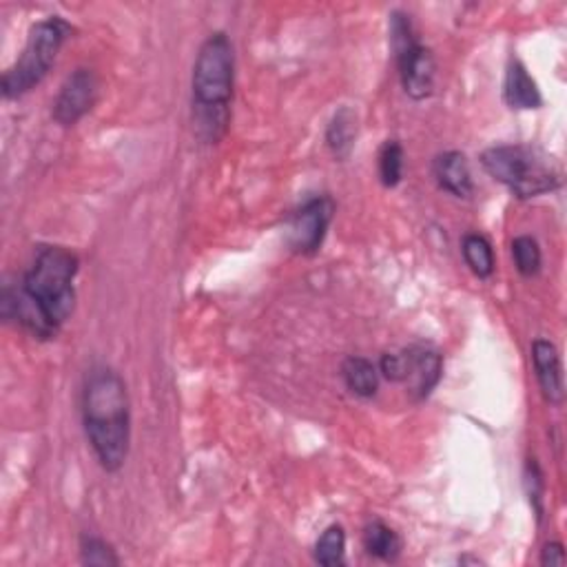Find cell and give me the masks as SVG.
<instances>
[{
    "mask_svg": "<svg viewBox=\"0 0 567 567\" xmlns=\"http://www.w3.org/2000/svg\"><path fill=\"white\" fill-rule=\"evenodd\" d=\"M355 140H357V116L352 109L342 107L333 116L326 129V144L337 160H346L350 156V151L355 149Z\"/></svg>",
    "mask_w": 567,
    "mask_h": 567,
    "instance_id": "5bb4252c",
    "label": "cell"
},
{
    "mask_svg": "<svg viewBox=\"0 0 567 567\" xmlns=\"http://www.w3.org/2000/svg\"><path fill=\"white\" fill-rule=\"evenodd\" d=\"M532 364L543 397L552 405H560L565 401V382H563V364H560L558 348L550 339H534Z\"/></svg>",
    "mask_w": 567,
    "mask_h": 567,
    "instance_id": "30bf717a",
    "label": "cell"
},
{
    "mask_svg": "<svg viewBox=\"0 0 567 567\" xmlns=\"http://www.w3.org/2000/svg\"><path fill=\"white\" fill-rule=\"evenodd\" d=\"M503 98L507 102V107L517 112H532V109H541L543 105V95L539 91L537 80L530 76L528 67L517 59H512L507 65Z\"/></svg>",
    "mask_w": 567,
    "mask_h": 567,
    "instance_id": "7c38bea8",
    "label": "cell"
},
{
    "mask_svg": "<svg viewBox=\"0 0 567 567\" xmlns=\"http://www.w3.org/2000/svg\"><path fill=\"white\" fill-rule=\"evenodd\" d=\"M405 359V375L403 384L408 386L410 397L415 401H424L439 386L443 377V357L433 346H410L403 350Z\"/></svg>",
    "mask_w": 567,
    "mask_h": 567,
    "instance_id": "9c48e42d",
    "label": "cell"
},
{
    "mask_svg": "<svg viewBox=\"0 0 567 567\" xmlns=\"http://www.w3.org/2000/svg\"><path fill=\"white\" fill-rule=\"evenodd\" d=\"M78 255L65 246H38L18 286L5 284L0 313L36 339H54L76 306Z\"/></svg>",
    "mask_w": 567,
    "mask_h": 567,
    "instance_id": "6da1fadb",
    "label": "cell"
},
{
    "mask_svg": "<svg viewBox=\"0 0 567 567\" xmlns=\"http://www.w3.org/2000/svg\"><path fill=\"white\" fill-rule=\"evenodd\" d=\"M98 95L100 78L95 72L85 67L72 72L54 100V120L63 127H74L93 109Z\"/></svg>",
    "mask_w": 567,
    "mask_h": 567,
    "instance_id": "ba28073f",
    "label": "cell"
},
{
    "mask_svg": "<svg viewBox=\"0 0 567 567\" xmlns=\"http://www.w3.org/2000/svg\"><path fill=\"white\" fill-rule=\"evenodd\" d=\"M512 257H514V267L524 275V278H534L541 271L543 265V255L541 246L532 235H519L512 242Z\"/></svg>",
    "mask_w": 567,
    "mask_h": 567,
    "instance_id": "e0dca14e",
    "label": "cell"
},
{
    "mask_svg": "<svg viewBox=\"0 0 567 567\" xmlns=\"http://www.w3.org/2000/svg\"><path fill=\"white\" fill-rule=\"evenodd\" d=\"M379 375L386 377V379L392 382V384H403V375H405L403 350H401V352H388V355L382 357Z\"/></svg>",
    "mask_w": 567,
    "mask_h": 567,
    "instance_id": "7402d4cb",
    "label": "cell"
},
{
    "mask_svg": "<svg viewBox=\"0 0 567 567\" xmlns=\"http://www.w3.org/2000/svg\"><path fill=\"white\" fill-rule=\"evenodd\" d=\"M403 146L399 140L384 142L379 151V180L386 189H395L403 180Z\"/></svg>",
    "mask_w": 567,
    "mask_h": 567,
    "instance_id": "d6986e66",
    "label": "cell"
},
{
    "mask_svg": "<svg viewBox=\"0 0 567 567\" xmlns=\"http://www.w3.org/2000/svg\"><path fill=\"white\" fill-rule=\"evenodd\" d=\"M87 441L107 473H118L129 456L131 405L125 379L109 366L89 371L82 388Z\"/></svg>",
    "mask_w": 567,
    "mask_h": 567,
    "instance_id": "7a4b0ae2",
    "label": "cell"
},
{
    "mask_svg": "<svg viewBox=\"0 0 567 567\" xmlns=\"http://www.w3.org/2000/svg\"><path fill=\"white\" fill-rule=\"evenodd\" d=\"M486 173L503 184L514 197L530 199L560 186V169L537 146L499 144L481 153Z\"/></svg>",
    "mask_w": 567,
    "mask_h": 567,
    "instance_id": "277c9868",
    "label": "cell"
},
{
    "mask_svg": "<svg viewBox=\"0 0 567 567\" xmlns=\"http://www.w3.org/2000/svg\"><path fill=\"white\" fill-rule=\"evenodd\" d=\"M392 54L397 61L401 87L408 98L426 100L435 91L437 78V63L433 51L420 42L417 31H405L390 38Z\"/></svg>",
    "mask_w": 567,
    "mask_h": 567,
    "instance_id": "8992f818",
    "label": "cell"
},
{
    "mask_svg": "<svg viewBox=\"0 0 567 567\" xmlns=\"http://www.w3.org/2000/svg\"><path fill=\"white\" fill-rule=\"evenodd\" d=\"M364 547L379 560H397L401 554V539L384 521H373L364 530Z\"/></svg>",
    "mask_w": 567,
    "mask_h": 567,
    "instance_id": "2e32d148",
    "label": "cell"
},
{
    "mask_svg": "<svg viewBox=\"0 0 567 567\" xmlns=\"http://www.w3.org/2000/svg\"><path fill=\"white\" fill-rule=\"evenodd\" d=\"M346 532L342 526H331L315 543V560L324 567H337L344 563Z\"/></svg>",
    "mask_w": 567,
    "mask_h": 567,
    "instance_id": "ac0fdd59",
    "label": "cell"
},
{
    "mask_svg": "<svg viewBox=\"0 0 567 567\" xmlns=\"http://www.w3.org/2000/svg\"><path fill=\"white\" fill-rule=\"evenodd\" d=\"M567 563L565 558V550L560 543H545V547L541 550V565L543 567H563Z\"/></svg>",
    "mask_w": 567,
    "mask_h": 567,
    "instance_id": "603a6c76",
    "label": "cell"
},
{
    "mask_svg": "<svg viewBox=\"0 0 567 567\" xmlns=\"http://www.w3.org/2000/svg\"><path fill=\"white\" fill-rule=\"evenodd\" d=\"M335 216V202L328 195L306 199L291 218L288 244L299 255H315L326 237Z\"/></svg>",
    "mask_w": 567,
    "mask_h": 567,
    "instance_id": "52a82bcc",
    "label": "cell"
},
{
    "mask_svg": "<svg viewBox=\"0 0 567 567\" xmlns=\"http://www.w3.org/2000/svg\"><path fill=\"white\" fill-rule=\"evenodd\" d=\"M72 34L74 27L61 16H49L36 23L29 29L21 59L3 74V80H0L3 95L8 100H14L40 85L49 74L51 65L56 63L63 44Z\"/></svg>",
    "mask_w": 567,
    "mask_h": 567,
    "instance_id": "5b68a950",
    "label": "cell"
},
{
    "mask_svg": "<svg viewBox=\"0 0 567 567\" xmlns=\"http://www.w3.org/2000/svg\"><path fill=\"white\" fill-rule=\"evenodd\" d=\"M524 481H526V490H528V499L537 512V517L541 519L543 517V494H545V481H543V473L539 468L537 459H528L526 463V475H524Z\"/></svg>",
    "mask_w": 567,
    "mask_h": 567,
    "instance_id": "44dd1931",
    "label": "cell"
},
{
    "mask_svg": "<svg viewBox=\"0 0 567 567\" xmlns=\"http://www.w3.org/2000/svg\"><path fill=\"white\" fill-rule=\"evenodd\" d=\"M80 560L85 565H98V567H112V565H120L118 554L114 552V547L102 541L98 537H82L80 539Z\"/></svg>",
    "mask_w": 567,
    "mask_h": 567,
    "instance_id": "ffe728a7",
    "label": "cell"
},
{
    "mask_svg": "<svg viewBox=\"0 0 567 567\" xmlns=\"http://www.w3.org/2000/svg\"><path fill=\"white\" fill-rule=\"evenodd\" d=\"M461 253H463V260H466L468 269L479 280H488L494 273V250H492V244L484 235L471 233L463 237Z\"/></svg>",
    "mask_w": 567,
    "mask_h": 567,
    "instance_id": "9a60e30c",
    "label": "cell"
},
{
    "mask_svg": "<svg viewBox=\"0 0 567 567\" xmlns=\"http://www.w3.org/2000/svg\"><path fill=\"white\" fill-rule=\"evenodd\" d=\"M433 171H435V180L441 191H446L459 199H466L473 195V191H475L473 171H471L468 158L463 156L461 151L439 153V156L435 158Z\"/></svg>",
    "mask_w": 567,
    "mask_h": 567,
    "instance_id": "8fae6325",
    "label": "cell"
},
{
    "mask_svg": "<svg viewBox=\"0 0 567 567\" xmlns=\"http://www.w3.org/2000/svg\"><path fill=\"white\" fill-rule=\"evenodd\" d=\"M235 87L233 42L216 31L199 44L191 78V120L204 144H218L231 125V102Z\"/></svg>",
    "mask_w": 567,
    "mask_h": 567,
    "instance_id": "3957f363",
    "label": "cell"
},
{
    "mask_svg": "<svg viewBox=\"0 0 567 567\" xmlns=\"http://www.w3.org/2000/svg\"><path fill=\"white\" fill-rule=\"evenodd\" d=\"M342 377H344L346 388L352 395L362 397V399H371L379 390V377L382 375H379V369L371 362V359L352 355L342 364Z\"/></svg>",
    "mask_w": 567,
    "mask_h": 567,
    "instance_id": "4fadbf2b",
    "label": "cell"
}]
</instances>
